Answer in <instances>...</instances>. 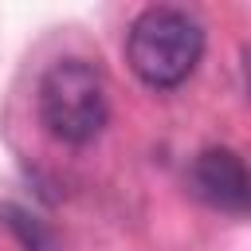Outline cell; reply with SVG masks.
I'll return each mask as SVG.
<instances>
[{"instance_id": "obj_1", "label": "cell", "mask_w": 251, "mask_h": 251, "mask_svg": "<svg viewBox=\"0 0 251 251\" xmlns=\"http://www.w3.org/2000/svg\"><path fill=\"white\" fill-rule=\"evenodd\" d=\"M126 59L149 90H176L204 59V24L184 8H145L129 24Z\"/></svg>"}, {"instance_id": "obj_2", "label": "cell", "mask_w": 251, "mask_h": 251, "mask_svg": "<svg viewBox=\"0 0 251 251\" xmlns=\"http://www.w3.org/2000/svg\"><path fill=\"white\" fill-rule=\"evenodd\" d=\"M39 122L63 145L94 141L110 122L106 78L86 59H59L39 78Z\"/></svg>"}, {"instance_id": "obj_3", "label": "cell", "mask_w": 251, "mask_h": 251, "mask_svg": "<svg viewBox=\"0 0 251 251\" xmlns=\"http://www.w3.org/2000/svg\"><path fill=\"white\" fill-rule=\"evenodd\" d=\"M188 184L216 212L247 216V208H251V176L235 149H224V145L204 149L188 169Z\"/></svg>"}, {"instance_id": "obj_4", "label": "cell", "mask_w": 251, "mask_h": 251, "mask_svg": "<svg viewBox=\"0 0 251 251\" xmlns=\"http://www.w3.org/2000/svg\"><path fill=\"white\" fill-rule=\"evenodd\" d=\"M4 224L20 235V243H24V251H55V235L35 220V216H27L24 208H4Z\"/></svg>"}]
</instances>
